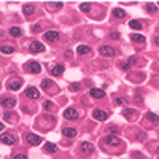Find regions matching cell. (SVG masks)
Returning a JSON list of instances; mask_svg holds the SVG:
<instances>
[{
	"instance_id": "1",
	"label": "cell",
	"mask_w": 159,
	"mask_h": 159,
	"mask_svg": "<svg viewBox=\"0 0 159 159\" xmlns=\"http://www.w3.org/2000/svg\"><path fill=\"white\" fill-rule=\"evenodd\" d=\"M0 142L5 145H15L16 143V137L10 134V132H3L2 135H0Z\"/></svg>"
},
{
	"instance_id": "2",
	"label": "cell",
	"mask_w": 159,
	"mask_h": 159,
	"mask_svg": "<svg viewBox=\"0 0 159 159\" xmlns=\"http://www.w3.org/2000/svg\"><path fill=\"white\" fill-rule=\"evenodd\" d=\"M0 105L5 107V108H13L16 105V99L15 97H8V96H3L0 99Z\"/></svg>"
},
{
	"instance_id": "3",
	"label": "cell",
	"mask_w": 159,
	"mask_h": 159,
	"mask_svg": "<svg viewBox=\"0 0 159 159\" xmlns=\"http://www.w3.org/2000/svg\"><path fill=\"white\" fill-rule=\"evenodd\" d=\"M21 86H23V80L21 78H13L8 81V89L10 91H19Z\"/></svg>"
},
{
	"instance_id": "4",
	"label": "cell",
	"mask_w": 159,
	"mask_h": 159,
	"mask_svg": "<svg viewBox=\"0 0 159 159\" xmlns=\"http://www.w3.org/2000/svg\"><path fill=\"white\" fill-rule=\"evenodd\" d=\"M25 68H27L30 73H40V72H41V65H40L38 62H35V61L25 64Z\"/></svg>"
},
{
	"instance_id": "5",
	"label": "cell",
	"mask_w": 159,
	"mask_h": 159,
	"mask_svg": "<svg viewBox=\"0 0 159 159\" xmlns=\"http://www.w3.org/2000/svg\"><path fill=\"white\" fill-rule=\"evenodd\" d=\"M105 143L108 145V147H119V145H121V140H119L116 135H107Z\"/></svg>"
},
{
	"instance_id": "6",
	"label": "cell",
	"mask_w": 159,
	"mask_h": 159,
	"mask_svg": "<svg viewBox=\"0 0 159 159\" xmlns=\"http://www.w3.org/2000/svg\"><path fill=\"white\" fill-rule=\"evenodd\" d=\"M25 140H27V143L29 145H40L41 143V137L40 135H37V134H27V137H25Z\"/></svg>"
},
{
	"instance_id": "7",
	"label": "cell",
	"mask_w": 159,
	"mask_h": 159,
	"mask_svg": "<svg viewBox=\"0 0 159 159\" xmlns=\"http://www.w3.org/2000/svg\"><path fill=\"white\" fill-rule=\"evenodd\" d=\"M43 49H45V46H43L40 41H32L30 45H29V51H30V53H33V54L41 53Z\"/></svg>"
},
{
	"instance_id": "8",
	"label": "cell",
	"mask_w": 159,
	"mask_h": 159,
	"mask_svg": "<svg viewBox=\"0 0 159 159\" xmlns=\"http://www.w3.org/2000/svg\"><path fill=\"white\" fill-rule=\"evenodd\" d=\"M80 148H81V153L83 154H92L94 153V145L89 143V142H83V143L80 145Z\"/></svg>"
},
{
	"instance_id": "9",
	"label": "cell",
	"mask_w": 159,
	"mask_h": 159,
	"mask_svg": "<svg viewBox=\"0 0 159 159\" xmlns=\"http://www.w3.org/2000/svg\"><path fill=\"white\" fill-rule=\"evenodd\" d=\"M92 116L96 118V119H99V121H105V119H108V113H107V111H104V110L96 108V110L92 111Z\"/></svg>"
},
{
	"instance_id": "10",
	"label": "cell",
	"mask_w": 159,
	"mask_h": 159,
	"mask_svg": "<svg viewBox=\"0 0 159 159\" xmlns=\"http://www.w3.org/2000/svg\"><path fill=\"white\" fill-rule=\"evenodd\" d=\"M45 38L48 41H57L59 38H61V33H59L57 30H48L45 33Z\"/></svg>"
},
{
	"instance_id": "11",
	"label": "cell",
	"mask_w": 159,
	"mask_h": 159,
	"mask_svg": "<svg viewBox=\"0 0 159 159\" xmlns=\"http://www.w3.org/2000/svg\"><path fill=\"white\" fill-rule=\"evenodd\" d=\"M99 53H100L102 56H107V57H113L115 49L110 48V46H100V48H99Z\"/></svg>"
},
{
	"instance_id": "12",
	"label": "cell",
	"mask_w": 159,
	"mask_h": 159,
	"mask_svg": "<svg viewBox=\"0 0 159 159\" xmlns=\"http://www.w3.org/2000/svg\"><path fill=\"white\" fill-rule=\"evenodd\" d=\"M64 116H65L67 119H76L78 118V111H76L75 108H67L65 111H64Z\"/></svg>"
},
{
	"instance_id": "13",
	"label": "cell",
	"mask_w": 159,
	"mask_h": 159,
	"mask_svg": "<svg viewBox=\"0 0 159 159\" xmlns=\"http://www.w3.org/2000/svg\"><path fill=\"white\" fill-rule=\"evenodd\" d=\"M25 97L38 99V97H40V92H38V89H35V88H27V89H25Z\"/></svg>"
},
{
	"instance_id": "14",
	"label": "cell",
	"mask_w": 159,
	"mask_h": 159,
	"mask_svg": "<svg viewBox=\"0 0 159 159\" xmlns=\"http://www.w3.org/2000/svg\"><path fill=\"white\" fill-rule=\"evenodd\" d=\"M62 72H64V65H62V64H56V65L51 68V75H54V76H61Z\"/></svg>"
},
{
	"instance_id": "15",
	"label": "cell",
	"mask_w": 159,
	"mask_h": 159,
	"mask_svg": "<svg viewBox=\"0 0 159 159\" xmlns=\"http://www.w3.org/2000/svg\"><path fill=\"white\" fill-rule=\"evenodd\" d=\"M89 96L91 97H94V99H102V97H105V92L102 91V89H91V91H89Z\"/></svg>"
},
{
	"instance_id": "16",
	"label": "cell",
	"mask_w": 159,
	"mask_h": 159,
	"mask_svg": "<svg viewBox=\"0 0 159 159\" xmlns=\"http://www.w3.org/2000/svg\"><path fill=\"white\" fill-rule=\"evenodd\" d=\"M62 132H64V135H65V137H68V139L76 137V129H73V127H65Z\"/></svg>"
},
{
	"instance_id": "17",
	"label": "cell",
	"mask_w": 159,
	"mask_h": 159,
	"mask_svg": "<svg viewBox=\"0 0 159 159\" xmlns=\"http://www.w3.org/2000/svg\"><path fill=\"white\" fill-rule=\"evenodd\" d=\"M45 151L46 153H56L57 151V147H56L54 143H51V142H46L45 143Z\"/></svg>"
},
{
	"instance_id": "18",
	"label": "cell",
	"mask_w": 159,
	"mask_h": 159,
	"mask_svg": "<svg viewBox=\"0 0 159 159\" xmlns=\"http://www.w3.org/2000/svg\"><path fill=\"white\" fill-rule=\"evenodd\" d=\"M113 16H115V18L123 19V18H126V11H124L123 8H115V10H113Z\"/></svg>"
},
{
	"instance_id": "19",
	"label": "cell",
	"mask_w": 159,
	"mask_h": 159,
	"mask_svg": "<svg viewBox=\"0 0 159 159\" xmlns=\"http://www.w3.org/2000/svg\"><path fill=\"white\" fill-rule=\"evenodd\" d=\"M0 51H2L3 54H11L13 51H15V46L13 45H3L2 48H0Z\"/></svg>"
},
{
	"instance_id": "20",
	"label": "cell",
	"mask_w": 159,
	"mask_h": 159,
	"mask_svg": "<svg viewBox=\"0 0 159 159\" xmlns=\"http://www.w3.org/2000/svg\"><path fill=\"white\" fill-rule=\"evenodd\" d=\"M76 51H78V54H89L91 53V48L86 45H80L78 48H76Z\"/></svg>"
},
{
	"instance_id": "21",
	"label": "cell",
	"mask_w": 159,
	"mask_h": 159,
	"mask_svg": "<svg viewBox=\"0 0 159 159\" xmlns=\"http://www.w3.org/2000/svg\"><path fill=\"white\" fill-rule=\"evenodd\" d=\"M129 27H131V29H135V30H140V29H142V23H140V21H137V19L129 21Z\"/></svg>"
},
{
	"instance_id": "22",
	"label": "cell",
	"mask_w": 159,
	"mask_h": 159,
	"mask_svg": "<svg viewBox=\"0 0 159 159\" xmlns=\"http://www.w3.org/2000/svg\"><path fill=\"white\" fill-rule=\"evenodd\" d=\"M132 40L137 41V43H145L147 38H145V35H142V33H134V35H132Z\"/></svg>"
},
{
	"instance_id": "23",
	"label": "cell",
	"mask_w": 159,
	"mask_h": 159,
	"mask_svg": "<svg viewBox=\"0 0 159 159\" xmlns=\"http://www.w3.org/2000/svg\"><path fill=\"white\" fill-rule=\"evenodd\" d=\"M33 11H35V8H33V5H24V15L25 16H30V15H33Z\"/></svg>"
},
{
	"instance_id": "24",
	"label": "cell",
	"mask_w": 159,
	"mask_h": 159,
	"mask_svg": "<svg viewBox=\"0 0 159 159\" xmlns=\"http://www.w3.org/2000/svg\"><path fill=\"white\" fill-rule=\"evenodd\" d=\"M10 35L11 37H21L23 35V30H21L19 27H11L10 29Z\"/></svg>"
},
{
	"instance_id": "25",
	"label": "cell",
	"mask_w": 159,
	"mask_h": 159,
	"mask_svg": "<svg viewBox=\"0 0 159 159\" xmlns=\"http://www.w3.org/2000/svg\"><path fill=\"white\" fill-rule=\"evenodd\" d=\"M147 118L151 123H159V116H158V115H154V113H151V111H148V113H147Z\"/></svg>"
},
{
	"instance_id": "26",
	"label": "cell",
	"mask_w": 159,
	"mask_h": 159,
	"mask_svg": "<svg viewBox=\"0 0 159 159\" xmlns=\"http://www.w3.org/2000/svg\"><path fill=\"white\" fill-rule=\"evenodd\" d=\"M51 86H53V81H51V80H43L41 81V88L43 89H49Z\"/></svg>"
},
{
	"instance_id": "27",
	"label": "cell",
	"mask_w": 159,
	"mask_h": 159,
	"mask_svg": "<svg viewBox=\"0 0 159 159\" xmlns=\"http://www.w3.org/2000/svg\"><path fill=\"white\" fill-rule=\"evenodd\" d=\"M80 8H81V11L88 13L89 10H91V3H81V5H80Z\"/></svg>"
},
{
	"instance_id": "28",
	"label": "cell",
	"mask_w": 159,
	"mask_h": 159,
	"mask_svg": "<svg viewBox=\"0 0 159 159\" xmlns=\"http://www.w3.org/2000/svg\"><path fill=\"white\" fill-rule=\"evenodd\" d=\"M3 119H5L7 123L11 121V119H13V113H11V111H5V115H3Z\"/></svg>"
},
{
	"instance_id": "29",
	"label": "cell",
	"mask_w": 159,
	"mask_h": 159,
	"mask_svg": "<svg viewBox=\"0 0 159 159\" xmlns=\"http://www.w3.org/2000/svg\"><path fill=\"white\" fill-rule=\"evenodd\" d=\"M43 108H46V110H54V104H53V102H45V104H43Z\"/></svg>"
},
{
	"instance_id": "30",
	"label": "cell",
	"mask_w": 159,
	"mask_h": 159,
	"mask_svg": "<svg viewBox=\"0 0 159 159\" xmlns=\"http://www.w3.org/2000/svg\"><path fill=\"white\" fill-rule=\"evenodd\" d=\"M147 10L150 13H154L156 11V5H154V3H147Z\"/></svg>"
},
{
	"instance_id": "31",
	"label": "cell",
	"mask_w": 159,
	"mask_h": 159,
	"mask_svg": "<svg viewBox=\"0 0 159 159\" xmlns=\"http://www.w3.org/2000/svg\"><path fill=\"white\" fill-rule=\"evenodd\" d=\"M137 140H140V142H145L147 140V132H140L139 137H137Z\"/></svg>"
},
{
	"instance_id": "32",
	"label": "cell",
	"mask_w": 159,
	"mask_h": 159,
	"mask_svg": "<svg viewBox=\"0 0 159 159\" xmlns=\"http://www.w3.org/2000/svg\"><path fill=\"white\" fill-rule=\"evenodd\" d=\"M70 89H72V91H78V89H80V84L78 83H72L70 84Z\"/></svg>"
},
{
	"instance_id": "33",
	"label": "cell",
	"mask_w": 159,
	"mask_h": 159,
	"mask_svg": "<svg viewBox=\"0 0 159 159\" xmlns=\"http://www.w3.org/2000/svg\"><path fill=\"white\" fill-rule=\"evenodd\" d=\"M110 38H111V40H118V38H119V33L111 32V33H110Z\"/></svg>"
},
{
	"instance_id": "34",
	"label": "cell",
	"mask_w": 159,
	"mask_h": 159,
	"mask_svg": "<svg viewBox=\"0 0 159 159\" xmlns=\"http://www.w3.org/2000/svg\"><path fill=\"white\" fill-rule=\"evenodd\" d=\"M32 30H33V32H40V30H41V27H40V25H33Z\"/></svg>"
},
{
	"instance_id": "35",
	"label": "cell",
	"mask_w": 159,
	"mask_h": 159,
	"mask_svg": "<svg viewBox=\"0 0 159 159\" xmlns=\"http://www.w3.org/2000/svg\"><path fill=\"white\" fill-rule=\"evenodd\" d=\"M15 159H27V156H24V154H16Z\"/></svg>"
},
{
	"instance_id": "36",
	"label": "cell",
	"mask_w": 159,
	"mask_h": 159,
	"mask_svg": "<svg viewBox=\"0 0 159 159\" xmlns=\"http://www.w3.org/2000/svg\"><path fill=\"white\" fill-rule=\"evenodd\" d=\"M108 132H111V134H116L118 129H116V127H108Z\"/></svg>"
},
{
	"instance_id": "37",
	"label": "cell",
	"mask_w": 159,
	"mask_h": 159,
	"mask_svg": "<svg viewBox=\"0 0 159 159\" xmlns=\"http://www.w3.org/2000/svg\"><path fill=\"white\" fill-rule=\"evenodd\" d=\"M115 104L121 105V104H123V99H118V97H116V99H115Z\"/></svg>"
},
{
	"instance_id": "38",
	"label": "cell",
	"mask_w": 159,
	"mask_h": 159,
	"mask_svg": "<svg viewBox=\"0 0 159 159\" xmlns=\"http://www.w3.org/2000/svg\"><path fill=\"white\" fill-rule=\"evenodd\" d=\"M123 68H124V70H129V68H131V64H124V65H123Z\"/></svg>"
},
{
	"instance_id": "39",
	"label": "cell",
	"mask_w": 159,
	"mask_h": 159,
	"mask_svg": "<svg viewBox=\"0 0 159 159\" xmlns=\"http://www.w3.org/2000/svg\"><path fill=\"white\" fill-rule=\"evenodd\" d=\"M64 56H65V57H68V59H70V57H72V53H70V51H65V53H64Z\"/></svg>"
},
{
	"instance_id": "40",
	"label": "cell",
	"mask_w": 159,
	"mask_h": 159,
	"mask_svg": "<svg viewBox=\"0 0 159 159\" xmlns=\"http://www.w3.org/2000/svg\"><path fill=\"white\" fill-rule=\"evenodd\" d=\"M154 43H156V45H159V37H156V38H154Z\"/></svg>"
},
{
	"instance_id": "41",
	"label": "cell",
	"mask_w": 159,
	"mask_h": 159,
	"mask_svg": "<svg viewBox=\"0 0 159 159\" xmlns=\"http://www.w3.org/2000/svg\"><path fill=\"white\" fill-rule=\"evenodd\" d=\"M154 147H156V151L159 153V143H156V145H154Z\"/></svg>"
},
{
	"instance_id": "42",
	"label": "cell",
	"mask_w": 159,
	"mask_h": 159,
	"mask_svg": "<svg viewBox=\"0 0 159 159\" xmlns=\"http://www.w3.org/2000/svg\"><path fill=\"white\" fill-rule=\"evenodd\" d=\"M2 129H3V123H0V131H2Z\"/></svg>"
},
{
	"instance_id": "43",
	"label": "cell",
	"mask_w": 159,
	"mask_h": 159,
	"mask_svg": "<svg viewBox=\"0 0 159 159\" xmlns=\"http://www.w3.org/2000/svg\"><path fill=\"white\" fill-rule=\"evenodd\" d=\"M158 135H159V131H158Z\"/></svg>"
},
{
	"instance_id": "44",
	"label": "cell",
	"mask_w": 159,
	"mask_h": 159,
	"mask_svg": "<svg viewBox=\"0 0 159 159\" xmlns=\"http://www.w3.org/2000/svg\"><path fill=\"white\" fill-rule=\"evenodd\" d=\"M158 5H159V2H158Z\"/></svg>"
},
{
	"instance_id": "45",
	"label": "cell",
	"mask_w": 159,
	"mask_h": 159,
	"mask_svg": "<svg viewBox=\"0 0 159 159\" xmlns=\"http://www.w3.org/2000/svg\"><path fill=\"white\" fill-rule=\"evenodd\" d=\"M158 159H159V158H158Z\"/></svg>"
}]
</instances>
